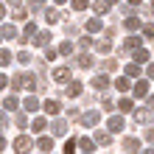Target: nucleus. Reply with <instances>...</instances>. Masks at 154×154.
<instances>
[{"label":"nucleus","instance_id":"f257e3e1","mask_svg":"<svg viewBox=\"0 0 154 154\" xmlns=\"http://www.w3.org/2000/svg\"><path fill=\"white\" fill-rule=\"evenodd\" d=\"M11 87H14V90H28V93H34V90H39L37 79H34L31 73H17V76L11 79Z\"/></svg>","mask_w":154,"mask_h":154},{"label":"nucleus","instance_id":"f03ea898","mask_svg":"<svg viewBox=\"0 0 154 154\" xmlns=\"http://www.w3.org/2000/svg\"><path fill=\"white\" fill-rule=\"evenodd\" d=\"M98 121H101L98 109H90V112H84V115H81V123H84V126H90V129H93V126H98Z\"/></svg>","mask_w":154,"mask_h":154},{"label":"nucleus","instance_id":"7ed1b4c3","mask_svg":"<svg viewBox=\"0 0 154 154\" xmlns=\"http://www.w3.org/2000/svg\"><path fill=\"white\" fill-rule=\"evenodd\" d=\"M31 146H34V140L28 137V134H20V137L14 140V149L17 151H31Z\"/></svg>","mask_w":154,"mask_h":154},{"label":"nucleus","instance_id":"20e7f679","mask_svg":"<svg viewBox=\"0 0 154 154\" xmlns=\"http://www.w3.org/2000/svg\"><path fill=\"white\" fill-rule=\"evenodd\" d=\"M53 81H70V67H65V65L56 67L53 70Z\"/></svg>","mask_w":154,"mask_h":154},{"label":"nucleus","instance_id":"39448f33","mask_svg":"<svg viewBox=\"0 0 154 154\" xmlns=\"http://www.w3.org/2000/svg\"><path fill=\"white\" fill-rule=\"evenodd\" d=\"M123 28H126V31H137V28H140V17L129 14V17L123 20Z\"/></svg>","mask_w":154,"mask_h":154},{"label":"nucleus","instance_id":"423d86ee","mask_svg":"<svg viewBox=\"0 0 154 154\" xmlns=\"http://www.w3.org/2000/svg\"><path fill=\"white\" fill-rule=\"evenodd\" d=\"M129 87H132L129 76H121V79H115V90H118V93H129Z\"/></svg>","mask_w":154,"mask_h":154},{"label":"nucleus","instance_id":"0eeeda50","mask_svg":"<svg viewBox=\"0 0 154 154\" xmlns=\"http://www.w3.org/2000/svg\"><path fill=\"white\" fill-rule=\"evenodd\" d=\"M112 3H115V0H95V3H93V8H95V14H106Z\"/></svg>","mask_w":154,"mask_h":154},{"label":"nucleus","instance_id":"6e6552de","mask_svg":"<svg viewBox=\"0 0 154 154\" xmlns=\"http://www.w3.org/2000/svg\"><path fill=\"white\" fill-rule=\"evenodd\" d=\"M132 93L137 95V98H146L149 95V81H137V84L132 87Z\"/></svg>","mask_w":154,"mask_h":154},{"label":"nucleus","instance_id":"1a4fd4ad","mask_svg":"<svg viewBox=\"0 0 154 154\" xmlns=\"http://www.w3.org/2000/svg\"><path fill=\"white\" fill-rule=\"evenodd\" d=\"M34 37H37V25H34V23H28V25L23 28V37H20V42H28V39H34Z\"/></svg>","mask_w":154,"mask_h":154},{"label":"nucleus","instance_id":"9d476101","mask_svg":"<svg viewBox=\"0 0 154 154\" xmlns=\"http://www.w3.org/2000/svg\"><path fill=\"white\" fill-rule=\"evenodd\" d=\"M48 42H51V34L48 31H39L37 37H34V45H37V48H48Z\"/></svg>","mask_w":154,"mask_h":154},{"label":"nucleus","instance_id":"9b49d317","mask_svg":"<svg viewBox=\"0 0 154 154\" xmlns=\"http://www.w3.org/2000/svg\"><path fill=\"white\" fill-rule=\"evenodd\" d=\"M93 87L98 90V93H104V90L109 87V79H106L104 73H101V76H95V79H93Z\"/></svg>","mask_w":154,"mask_h":154},{"label":"nucleus","instance_id":"f8f14e48","mask_svg":"<svg viewBox=\"0 0 154 154\" xmlns=\"http://www.w3.org/2000/svg\"><path fill=\"white\" fill-rule=\"evenodd\" d=\"M65 93L70 98H79L81 95V81H67V90H65Z\"/></svg>","mask_w":154,"mask_h":154},{"label":"nucleus","instance_id":"ddd939ff","mask_svg":"<svg viewBox=\"0 0 154 154\" xmlns=\"http://www.w3.org/2000/svg\"><path fill=\"white\" fill-rule=\"evenodd\" d=\"M23 109H25V112H37V109H39V101H37L34 95H28V98L23 101Z\"/></svg>","mask_w":154,"mask_h":154},{"label":"nucleus","instance_id":"4468645a","mask_svg":"<svg viewBox=\"0 0 154 154\" xmlns=\"http://www.w3.org/2000/svg\"><path fill=\"white\" fill-rule=\"evenodd\" d=\"M42 106H45V112H48V115H59V109H62V106H59V101H53V98H48V101H45Z\"/></svg>","mask_w":154,"mask_h":154},{"label":"nucleus","instance_id":"2eb2a0df","mask_svg":"<svg viewBox=\"0 0 154 154\" xmlns=\"http://www.w3.org/2000/svg\"><path fill=\"white\" fill-rule=\"evenodd\" d=\"M79 149L81 151H95V140L93 137H79Z\"/></svg>","mask_w":154,"mask_h":154},{"label":"nucleus","instance_id":"dca6fc26","mask_svg":"<svg viewBox=\"0 0 154 154\" xmlns=\"http://www.w3.org/2000/svg\"><path fill=\"white\" fill-rule=\"evenodd\" d=\"M37 146H39L42 151H53V137H48V134H42V137L37 140Z\"/></svg>","mask_w":154,"mask_h":154},{"label":"nucleus","instance_id":"f3484780","mask_svg":"<svg viewBox=\"0 0 154 154\" xmlns=\"http://www.w3.org/2000/svg\"><path fill=\"white\" fill-rule=\"evenodd\" d=\"M59 11H56V8H45V20H48V25H56L59 23Z\"/></svg>","mask_w":154,"mask_h":154},{"label":"nucleus","instance_id":"a211bd4d","mask_svg":"<svg viewBox=\"0 0 154 154\" xmlns=\"http://www.w3.org/2000/svg\"><path fill=\"white\" fill-rule=\"evenodd\" d=\"M123 129V118L121 115H112L109 118V132H121Z\"/></svg>","mask_w":154,"mask_h":154},{"label":"nucleus","instance_id":"6ab92c4d","mask_svg":"<svg viewBox=\"0 0 154 154\" xmlns=\"http://www.w3.org/2000/svg\"><path fill=\"white\" fill-rule=\"evenodd\" d=\"M126 76H129V79L140 76V62H129V65H126Z\"/></svg>","mask_w":154,"mask_h":154},{"label":"nucleus","instance_id":"aec40b11","mask_svg":"<svg viewBox=\"0 0 154 154\" xmlns=\"http://www.w3.org/2000/svg\"><path fill=\"white\" fill-rule=\"evenodd\" d=\"M101 28H104V25H101V20H98V17H93V20H87V31H90V34H98Z\"/></svg>","mask_w":154,"mask_h":154},{"label":"nucleus","instance_id":"412c9836","mask_svg":"<svg viewBox=\"0 0 154 154\" xmlns=\"http://www.w3.org/2000/svg\"><path fill=\"white\" fill-rule=\"evenodd\" d=\"M123 149H126V151H137V149H140V140H137V137H126V140H123Z\"/></svg>","mask_w":154,"mask_h":154},{"label":"nucleus","instance_id":"4be33fe9","mask_svg":"<svg viewBox=\"0 0 154 154\" xmlns=\"http://www.w3.org/2000/svg\"><path fill=\"white\" fill-rule=\"evenodd\" d=\"M109 132H95V143H98V146H109Z\"/></svg>","mask_w":154,"mask_h":154},{"label":"nucleus","instance_id":"5701e85b","mask_svg":"<svg viewBox=\"0 0 154 154\" xmlns=\"http://www.w3.org/2000/svg\"><path fill=\"white\" fill-rule=\"evenodd\" d=\"M0 34H3V39H14V37H17V28H14V25H3Z\"/></svg>","mask_w":154,"mask_h":154},{"label":"nucleus","instance_id":"b1692460","mask_svg":"<svg viewBox=\"0 0 154 154\" xmlns=\"http://www.w3.org/2000/svg\"><path fill=\"white\" fill-rule=\"evenodd\" d=\"M118 109H121V112H132V109H134V104L129 101V98H121V101H118Z\"/></svg>","mask_w":154,"mask_h":154},{"label":"nucleus","instance_id":"393cba45","mask_svg":"<svg viewBox=\"0 0 154 154\" xmlns=\"http://www.w3.org/2000/svg\"><path fill=\"white\" fill-rule=\"evenodd\" d=\"M53 134H56V137L67 134V126H65V121H56V123H53Z\"/></svg>","mask_w":154,"mask_h":154},{"label":"nucleus","instance_id":"a878e982","mask_svg":"<svg viewBox=\"0 0 154 154\" xmlns=\"http://www.w3.org/2000/svg\"><path fill=\"white\" fill-rule=\"evenodd\" d=\"M6 65H11V53L6 48H0V67H6Z\"/></svg>","mask_w":154,"mask_h":154},{"label":"nucleus","instance_id":"bb28decb","mask_svg":"<svg viewBox=\"0 0 154 154\" xmlns=\"http://www.w3.org/2000/svg\"><path fill=\"white\" fill-rule=\"evenodd\" d=\"M140 48V37H129L126 39V51H137Z\"/></svg>","mask_w":154,"mask_h":154},{"label":"nucleus","instance_id":"cd10ccee","mask_svg":"<svg viewBox=\"0 0 154 154\" xmlns=\"http://www.w3.org/2000/svg\"><path fill=\"white\" fill-rule=\"evenodd\" d=\"M95 51H98V53H109V51H112V42H109V39H101Z\"/></svg>","mask_w":154,"mask_h":154},{"label":"nucleus","instance_id":"c85d7f7f","mask_svg":"<svg viewBox=\"0 0 154 154\" xmlns=\"http://www.w3.org/2000/svg\"><path fill=\"white\" fill-rule=\"evenodd\" d=\"M134 62H140V65H143V62H149V51L137 48V51H134Z\"/></svg>","mask_w":154,"mask_h":154},{"label":"nucleus","instance_id":"c756f323","mask_svg":"<svg viewBox=\"0 0 154 154\" xmlns=\"http://www.w3.org/2000/svg\"><path fill=\"white\" fill-rule=\"evenodd\" d=\"M59 53H62V56H70V53H73V42H62L59 45Z\"/></svg>","mask_w":154,"mask_h":154},{"label":"nucleus","instance_id":"7c9ffc66","mask_svg":"<svg viewBox=\"0 0 154 154\" xmlns=\"http://www.w3.org/2000/svg\"><path fill=\"white\" fill-rule=\"evenodd\" d=\"M93 65V56H90V53H81L79 56V67H90Z\"/></svg>","mask_w":154,"mask_h":154},{"label":"nucleus","instance_id":"2f4dec72","mask_svg":"<svg viewBox=\"0 0 154 154\" xmlns=\"http://www.w3.org/2000/svg\"><path fill=\"white\" fill-rule=\"evenodd\" d=\"M45 126H48V121H45V118H37L31 129H34V132H45Z\"/></svg>","mask_w":154,"mask_h":154},{"label":"nucleus","instance_id":"473e14b6","mask_svg":"<svg viewBox=\"0 0 154 154\" xmlns=\"http://www.w3.org/2000/svg\"><path fill=\"white\" fill-rule=\"evenodd\" d=\"M3 106H6V109H17V95H6Z\"/></svg>","mask_w":154,"mask_h":154},{"label":"nucleus","instance_id":"72a5a7b5","mask_svg":"<svg viewBox=\"0 0 154 154\" xmlns=\"http://www.w3.org/2000/svg\"><path fill=\"white\" fill-rule=\"evenodd\" d=\"M76 149H79V140H76V137H70V140L65 143V151H67V154H73Z\"/></svg>","mask_w":154,"mask_h":154},{"label":"nucleus","instance_id":"f704fd0d","mask_svg":"<svg viewBox=\"0 0 154 154\" xmlns=\"http://www.w3.org/2000/svg\"><path fill=\"white\" fill-rule=\"evenodd\" d=\"M90 6V0H73V11H84Z\"/></svg>","mask_w":154,"mask_h":154},{"label":"nucleus","instance_id":"c9c22d12","mask_svg":"<svg viewBox=\"0 0 154 154\" xmlns=\"http://www.w3.org/2000/svg\"><path fill=\"white\" fill-rule=\"evenodd\" d=\"M56 56H59V48H45V59L48 62H53Z\"/></svg>","mask_w":154,"mask_h":154},{"label":"nucleus","instance_id":"e433bc0d","mask_svg":"<svg viewBox=\"0 0 154 154\" xmlns=\"http://www.w3.org/2000/svg\"><path fill=\"white\" fill-rule=\"evenodd\" d=\"M14 121H17V126H23V129H25V126H28V115H25V112H20V115L14 118Z\"/></svg>","mask_w":154,"mask_h":154},{"label":"nucleus","instance_id":"4c0bfd02","mask_svg":"<svg viewBox=\"0 0 154 154\" xmlns=\"http://www.w3.org/2000/svg\"><path fill=\"white\" fill-rule=\"evenodd\" d=\"M14 20H25V8L23 6H14Z\"/></svg>","mask_w":154,"mask_h":154},{"label":"nucleus","instance_id":"58836bf2","mask_svg":"<svg viewBox=\"0 0 154 154\" xmlns=\"http://www.w3.org/2000/svg\"><path fill=\"white\" fill-rule=\"evenodd\" d=\"M17 62H20V65H28V62H34V59H31V53H25V51H23L20 56H17Z\"/></svg>","mask_w":154,"mask_h":154},{"label":"nucleus","instance_id":"ea45409f","mask_svg":"<svg viewBox=\"0 0 154 154\" xmlns=\"http://www.w3.org/2000/svg\"><path fill=\"white\" fill-rule=\"evenodd\" d=\"M101 106H104V109H115V104H112V98H109V95H104V98H101Z\"/></svg>","mask_w":154,"mask_h":154},{"label":"nucleus","instance_id":"a19ab883","mask_svg":"<svg viewBox=\"0 0 154 154\" xmlns=\"http://www.w3.org/2000/svg\"><path fill=\"white\" fill-rule=\"evenodd\" d=\"M143 37H146V39H154V25H143Z\"/></svg>","mask_w":154,"mask_h":154},{"label":"nucleus","instance_id":"79ce46f5","mask_svg":"<svg viewBox=\"0 0 154 154\" xmlns=\"http://www.w3.org/2000/svg\"><path fill=\"white\" fill-rule=\"evenodd\" d=\"M8 123V118H6V112H0V126H6Z\"/></svg>","mask_w":154,"mask_h":154},{"label":"nucleus","instance_id":"37998d69","mask_svg":"<svg viewBox=\"0 0 154 154\" xmlns=\"http://www.w3.org/2000/svg\"><path fill=\"white\" fill-rule=\"evenodd\" d=\"M6 84H8V79H6V76H0V90H6Z\"/></svg>","mask_w":154,"mask_h":154},{"label":"nucleus","instance_id":"c03bdc74","mask_svg":"<svg viewBox=\"0 0 154 154\" xmlns=\"http://www.w3.org/2000/svg\"><path fill=\"white\" fill-rule=\"evenodd\" d=\"M42 3H45V0H31V8H39Z\"/></svg>","mask_w":154,"mask_h":154},{"label":"nucleus","instance_id":"a18cd8bd","mask_svg":"<svg viewBox=\"0 0 154 154\" xmlns=\"http://www.w3.org/2000/svg\"><path fill=\"white\" fill-rule=\"evenodd\" d=\"M146 76H149V79H154V65H149V70H146Z\"/></svg>","mask_w":154,"mask_h":154},{"label":"nucleus","instance_id":"49530a36","mask_svg":"<svg viewBox=\"0 0 154 154\" xmlns=\"http://www.w3.org/2000/svg\"><path fill=\"white\" fill-rule=\"evenodd\" d=\"M3 149H6V137L0 134V151H3Z\"/></svg>","mask_w":154,"mask_h":154},{"label":"nucleus","instance_id":"de8ad7c7","mask_svg":"<svg viewBox=\"0 0 154 154\" xmlns=\"http://www.w3.org/2000/svg\"><path fill=\"white\" fill-rule=\"evenodd\" d=\"M3 17H6V6L0 3V20H3Z\"/></svg>","mask_w":154,"mask_h":154},{"label":"nucleus","instance_id":"09e8293b","mask_svg":"<svg viewBox=\"0 0 154 154\" xmlns=\"http://www.w3.org/2000/svg\"><path fill=\"white\" fill-rule=\"evenodd\" d=\"M8 3H11V6H20V3H23V0H8Z\"/></svg>","mask_w":154,"mask_h":154},{"label":"nucleus","instance_id":"8fccbe9b","mask_svg":"<svg viewBox=\"0 0 154 154\" xmlns=\"http://www.w3.org/2000/svg\"><path fill=\"white\" fill-rule=\"evenodd\" d=\"M129 3H132V6H140V3H143V0H129Z\"/></svg>","mask_w":154,"mask_h":154},{"label":"nucleus","instance_id":"3c124183","mask_svg":"<svg viewBox=\"0 0 154 154\" xmlns=\"http://www.w3.org/2000/svg\"><path fill=\"white\" fill-rule=\"evenodd\" d=\"M53 3H65V0H53Z\"/></svg>","mask_w":154,"mask_h":154},{"label":"nucleus","instance_id":"603ef678","mask_svg":"<svg viewBox=\"0 0 154 154\" xmlns=\"http://www.w3.org/2000/svg\"><path fill=\"white\" fill-rule=\"evenodd\" d=\"M0 39H3V34H0Z\"/></svg>","mask_w":154,"mask_h":154},{"label":"nucleus","instance_id":"864d4df0","mask_svg":"<svg viewBox=\"0 0 154 154\" xmlns=\"http://www.w3.org/2000/svg\"><path fill=\"white\" fill-rule=\"evenodd\" d=\"M151 6H154V0H151Z\"/></svg>","mask_w":154,"mask_h":154}]
</instances>
